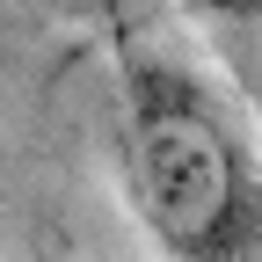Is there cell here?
I'll list each match as a JSON object with an SVG mask.
<instances>
[{"label":"cell","mask_w":262,"mask_h":262,"mask_svg":"<svg viewBox=\"0 0 262 262\" xmlns=\"http://www.w3.org/2000/svg\"><path fill=\"white\" fill-rule=\"evenodd\" d=\"M124 189L175 262H262V160L168 66H139L124 88Z\"/></svg>","instance_id":"cell-1"},{"label":"cell","mask_w":262,"mask_h":262,"mask_svg":"<svg viewBox=\"0 0 262 262\" xmlns=\"http://www.w3.org/2000/svg\"><path fill=\"white\" fill-rule=\"evenodd\" d=\"M196 22H262V0H175Z\"/></svg>","instance_id":"cell-2"}]
</instances>
